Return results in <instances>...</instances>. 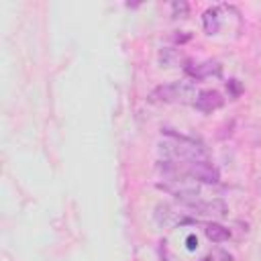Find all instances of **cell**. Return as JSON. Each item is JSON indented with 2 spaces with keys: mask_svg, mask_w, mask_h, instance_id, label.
I'll use <instances>...</instances> for the list:
<instances>
[{
  "mask_svg": "<svg viewBox=\"0 0 261 261\" xmlns=\"http://www.w3.org/2000/svg\"><path fill=\"white\" fill-rule=\"evenodd\" d=\"M188 206H190L196 214H200V216H212V218H222V216H226V212H228L226 204H224L220 198L206 200V202L196 200V202H192V204H188Z\"/></svg>",
  "mask_w": 261,
  "mask_h": 261,
  "instance_id": "obj_4",
  "label": "cell"
},
{
  "mask_svg": "<svg viewBox=\"0 0 261 261\" xmlns=\"http://www.w3.org/2000/svg\"><path fill=\"white\" fill-rule=\"evenodd\" d=\"M196 96L198 92L194 84L184 80V82H171L155 88L149 98L153 102H163V104H194Z\"/></svg>",
  "mask_w": 261,
  "mask_h": 261,
  "instance_id": "obj_2",
  "label": "cell"
},
{
  "mask_svg": "<svg viewBox=\"0 0 261 261\" xmlns=\"http://www.w3.org/2000/svg\"><path fill=\"white\" fill-rule=\"evenodd\" d=\"M186 245H188V249H190V251H194V249L198 247V239H196L194 234H190V237L186 239Z\"/></svg>",
  "mask_w": 261,
  "mask_h": 261,
  "instance_id": "obj_11",
  "label": "cell"
},
{
  "mask_svg": "<svg viewBox=\"0 0 261 261\" xmlns=\"http://www.w3.org/2000/svg\"><path fill=\"white\" fill-rule=\"evenodd\" d=\"M171 10H173V18H186L188 12H190V6L186 2H173Z\"/></svg>",
  "mask_w": 261,
  "mask_h": 261,
  "instance_id": "obj_9",
  "label": "cell"
},
{
  "mask_svg": "<svg viewBox=\"0 0 261 261\" xmlns=\"http://www.w3.org/2000/svg\"><path fill=\"white\" fill-rule=\"evenodd\" d=\"M226 88L230 90V94H232V98H237V96L241 94V90H243V88H241V84H239V80H230V82L226 84Z\"/></svg>",
  "mask_w": 261,
  "mask_h": 261,
  "instance_id": "obj_10",
  "label": "cell"
},
{
  "mask_svg": "<svg viewBox=\"0 0 261 261\" xmlns=\"http://www.w3.org/2000/svg\"><path fill=\"white\" fill-rule=\"evenodd\" d=\"M184 173L188 177H192L194 181L198 179V181H204V184H216L220 179L218 169L210 161H206V159H202V161H190L184 167Z\"/></svg>",
  "mask_w": 261,
  "mask_h": 261,
  "instance_id": "obj_3",
  "label": "cell"
},
{
  "mask_svg": "<svg viewBox=\"0 0 261 261\" xmlns=\"http://www.w3.org/2000/svg\"><path fill=\"white\" fill-rule=\"evenodd\" d=\"M222 104H224V98L216 90H202V92H198L196 102H194V106L200 112H204V114H210V112L218 110Z\"/></svg>",
  "mask_w": 261,
  "mask_h": 261,
  "instance_id": "obj_5",
  "label": "cell"
},
{
  "mask_svg": "<svg viewBox=\"0 0 261 261\" xmlns=\"http://www.w3.org/2000/svg\"><path fill=\"white\" fill-rule=\"evenodd\" d=\"M202 261H212V259H210V257H206V259H202Z\"/></svg>",
  "mask_w": 261,
  "mask_h": 261,
  "instance_id": "obj_12",
  "label": "cell"
},
{
  "mask_svg": "<svg viewBox=\"0 0 261 261\" xmlns=\"http://www.w3.org/2000/svg\"><path fill=\"white\" fill-rule=\"evenodd\" d=\"M204 232H206L208 241H212V243H224V241H228V237H230V230H228L226 226L218 224V222H208V224L204 226Z\"/></svg>",
  "mask_w": 261,
  "mask_h": 261,
  "instance_id": "obj_7",
  "label": "cell"
},
{
  "mask_svg": "<svg viewBox=\"0 0 261 261\" xmlns=\"http://www.w3.org/2000/svg\"><path fill=\"white\" fill-rule=\"evenodd\" d=\"M259 186H261V181H259Z\"/></svg>",
  "mask_w": 261,
  "mask_h": 261,
  "instance_id": "obj_13",
  "label": "cell"
},
{
  "mask_svg": "<svg viewBox=\"0 0 261 261\" xmlns=\"http://www.w3.org/2000/svg\"><path fill=\"white\" fill-rule=\"evenodd\" d=\"M202 22H204V29L208 35H216L218 29H220V16H218V10L216 8H210L204 12L202 16Z\"/></svg>",
  "mask_w": 261,
  "mask_h": 261,
  "instance_id": "obj_8",
  "label": "cell"
},
{
  "mask_svg": "<svg viewBox=\"0 0 261 261\" xmlns=\"http://www.w3.org/2000/svg\"><path fill=\"white\" fill-rule=\"evenodd\" d=\"M169 139L161 141L159 143V151L167 157H173V159H188V161H202L206 159L208 151L196 143L194 139H188V137H181V135H173V133H167Z\"/></svg>",
  "mask_w": 261,
  "mask_h": 261,
  "instance_id": "obj_1",
  "label": "cell"
},
{
  "mask_svg": "<svg viewBox=\"0 0 261 261\" xmlns=\"http://www.w3.org/2000/svg\"><path fill=\"white\" fill-rule=\"evenodd\" d=\"M186 71L196 80H204V77H210V75H218L220 73V65L216 61H204V63H198L196 67L186 65Z\"/></svg>",
  "mask_w": 261,
  "mask_h": 261,
  "instance_id": "obj_6",
  "label": "cell"
}]
</instances>
